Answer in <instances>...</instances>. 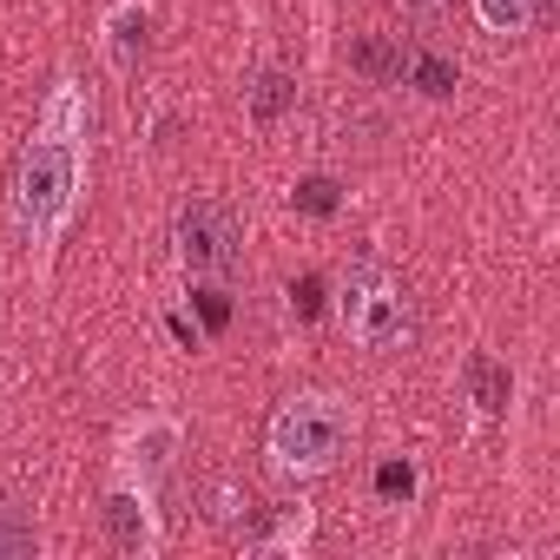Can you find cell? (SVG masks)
<instances>
[{
    "label": "cell",
    "mask_w": 560,
    "mask_h": 560,
    "mask_svg": "<svg viewBox=\"0 0 560 560\" xmlns=\"http://www.w3.org/2000/svg\"><path fill=\"white\" fill-rule=\"evenodd\" d=\"M80 178H86V93L73 80L54 86L21 165H14V191H8V218L21 231V244H54L80 205Z\"/></svg>",
    "instance_id": "obj_1"
},
{
    "label": "cell",
    "mask_w": 560,
    "mask_h": 560,
    "mask_svg": "<svg viewBox=\"0 0 560 560\" xmlns=\"http://www.w3.org/2000/svg\"><path fill=\"white\" fill-rule=\"evenodd\" d=\"M350 429L357 422H350V409L337 396H298V402H284L270 416V468L298 475V481L330 475L343 462V448H350Z\"/></svg>",
    "instance_id": "obj_2"
},
{
    "label": "cell",
    "mask_w": 560,
    "mask_h": 560,
    "mask_svg": "<svg viewBox=\"0 0 560 560\" xmlns=\"http://www.w3.org/2000/svg\"><path fill=\"white\" fill-rule=\"evenodd\" d=\"M343 330L363 343V350H402L409 343V298H402V284H396V277L389 270H357L350 277V291H343Z\"/></svg>",
    "instance_id": "obj_3"
},
{
    "label": "cell",
    "mask_w": 560,
    "mask_h": 560,
    "mask_svg": "<svg viewBox=\"0 0 560 560\" xmlns=\"http://www.w3.org/2000/svg\"><path fill=\"white\" fill-rule=\"evenodd\" d=\"M178 264L191 277H224L237 264V218L218 198H191L178 211Z\"/></svg>",
    "instance_id": "obj_4"
},
{
    "label": "cell",
    "mask_w": 560,
    "mask_h": 560,
    "mask_svg": "<svg viewBox=\"0 0 560 560\" xmlns=\"http://www.w3.org/2000/svg\"><path fill=\"white\" fill-rule=\"evenodd\" d=\"M106 527H113V540L126 547V553H152L159 547V521H152V488H119L113 501H106Z\"/></svg>",
    "instance_id": "obj_5"
},
{
    "label": "cell",
    "mask_w": 560,
    "mask_h": 560,
    "mask_svg": "<svg viewBox=\"0 0 560 560\" xmlns=\"http://www.w3.org/2000/svg\"><path fill=\"white\" fill-rule=\"evenodd\" d=\"M145 47H152V8L145 0H119V8L106 14V60L119 73H132L145 60Z\"/></svg>",
    "instance_id": "obj_6"
},
{
    "label": "cell",
    "mask_w": 560,
    "mask_h": 560,
    "mask_svg": "<svg viewBox=\"0 0 560 560\" xmlns=\"http://www.w3.org/2000/svg\"><path fill=\"white\" fill-rule=\"evenodd\" d=\"M172 455H178V429H172L165 416L139 422V435H132V468H139V488H159V475L172 468Z\"/></svg>",
    "instance_id": "obj_7"
},
{
    "label": "cell",
    "mask_w": 560,
    "mask_h": 560,
    "mask_svg": "<svg viewBox=\"0 0 560 560\" xmlns=\"http://www.w3.org/2000/svg\"><path fill=\"white\" fill-rule=\"evenodd\" d=\"M298 106V80L291 73H277V67H264L250 86H244V113H250V126H277Z\"/></svg>",
    "instance_id": "obj_8"
},
{
    "label": "cell",
    "mask_w": 560,
    "mask_h": 560,
    "mask_svg": "<svg viewBox=\"0 0 560 560\" xmlns=\"http://www.w3.org/2000/svg\"><path fill=\"white\" fill-rule=\"evenodd\" d=\"M462 383H468V402H475L481 416H508V402H514V376H508L494 357H468Z\"/></svg>",
    "instance_id": "obj_9"
},
{
    "label": "cell",
    "mask_w": 560,
    "mask_h": 560,
    "mask_svg": "<svg viewBox=\"0 0 560 560\" xmlns=\"http://www.w3.org/2000/svg\"><path fill=\"white\" fill-rule=\"evenodd\" d=\"M475 14H481V27L488 34H527L534 27V0H475Z\"/></svg>",
    "instance_id": "obj_10"
},
{
    "label": "cell",
    "mask_w": 560,
    "mask_h": 560,
    "mask_svg": "<svg viewBox=\"0 0 560 560\" xmlns=\"http://www.w3.org/2000/svg\"><path fill=\"white\" fill-rule=\"evenodd\" d=\"M350 67H357L363 80H402V47H396V40H363V47L350 54Z\"/></svg>",
    "instance_id": "obj_11"
},
{
    "label": "cell",
    "mask_w": 560,
    "mask_h": 560,
    "mask_svg": "<svg viewBox=\"0 0 560 560\" xmlns=\"http://www.w3.org/2000/svg\"><path fill=\"white\" fill-rule=\"evenodd\" d=\"M291 205L311 211V218H330V211L343 205V191H337V178H304V185L291 191Z\"/></svg>",
    "instance_id": "obj_12"
},
{
    "label": "cell",
    "mask_w": 560,
    "mask_h": 560,
    "mask_svg": "<svg viewBox=\"0 0 560 560\" xmlns=\"http://www.w3.org/2000/svg\"><path fill=\"white\" fill-rule=\"evenodd\" d=\"M416 488H422L416 462H383V468H376V494H383V501H416Z\"/></svg>",
    "instance_id": "obj_13"
},
{
    "label": "cell",
    "mask_w": 560,
    "mask_h": 560,
    "mask_svg": "<svg viewBox=\"0 0 560 560\" xmlns=\"http://www.w3.org/2000/svg\"><path fill=\"white\" fill-rule=\"evenodd\" d=\"M40 540H34V527L14 514V508H0V560H21V553H34Z\"/></svg>",
    "instance_id": "obj_14"
},
{
    "label": "cell",
    "mask_w": 560,
    "mask_h": 560,
    "mask_svg": "<svg viewBox=\"0 0 560 560\" xmlns=\"http://www.w3.org/2000/svg\"><path fill=\"white\" fill-rule=\"evenodd\" d=\"M416 86H422L429 100H448V93H455V67H448L442 54H422V60H416Z\"/></svg>",
    "instance_id": "obj_15"
},
{
    "label": "cell",
    "mask_w": 560,
    "mask_h": 560,
    "mask_svg": "<svg viewBox=\"0 0 560 560\" xmlns=\"http://www.w3.org/2000/svg\"><path fill=\"white\" fill-rule=\"evenodd\" d=\"M198 311H205V330H224V317H231L224 291H198Z\"/></svg>",
    "instance_id": "obj_16"
},
{
    "label": "cell",
    "mask_w": 560,
    "mask_h": 560,
    "mask_svg": "<svg viewBox=\"0 0 560 560\" xmlns=\"http://www.w3.org/2000/svg\"><path fill=\"white\" fill-rule=\"evenodd\" d=\"M291 298H298V317H317V298H324V284H317V277H304V284H298Z\"/></svg>",
    "instance_id": "obj_17"
},
{
    "label": "cell",
    "mask_w": 560,
    "mask_h": 560,
    "mask_svg": "<svg viewBox=\"0 0 560 560\" xmlns=\"http://www.w3.org/2000/svg\"><path fill=\"white\" fill-rule=\"evenodd\" d=\"M402 14H416V21H435V14H442V0H402Z\"/></svg>",
    "instance_id": "obj_18"
}]
</instances>
